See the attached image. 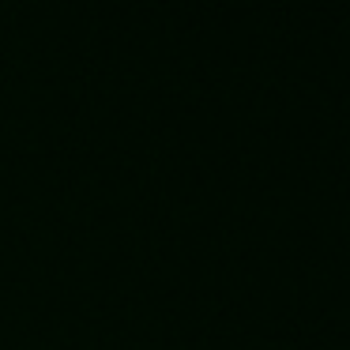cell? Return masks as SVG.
<instances>
[]
</instances>
